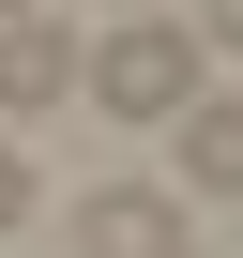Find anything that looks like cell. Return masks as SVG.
<instances>
[{
	"mask_svg": "<svg viewBox=\"0 0 243 258\" xmlns=\"http://www.w3.org/2000/svg\"><path fill=\"white\" fill-rule=\"evenodd\" d=\"M76 91V31H31V16H0V121H31Z\"/></svg>",
	"mask_w": 243,
	"mask_h": 258,
	"instance_id": "cell-3",
	"label": "cell"
},
{
	"mask_svg": "<svg viewBox=\"0 0 243 258\" xmlns=\"http://www.w3.org/2000/svg\"><path fill=\"white\" fill-rule=\"evenodd\" d=\"M198 46H228V61H243V0H198Z\"/></svg>",
	"mask_w": 243,
	"mask_h": 258,
	"instance_id": "cell-6",
	"label": "cell"
},
{
	"mask_svg": "<svg viewBox=\"0 0 243 258\" xmlns=\"http://www.w3.org/2000/svg\"><path fill=\"white\" fill-rule=\"evenodd\" d=\"M183 182H198V198H243V106H228V91L183 106Z\"/></svg>",
	"mask_w": 243,
	"mask_h": 258,
	"instance_id": "cell-4",
	"label": "cell"
},
{
	"mask_svg": "<svg viewBox=\"0 0 243 258\" xmlns=\"http://www.w3.org/2000/svg\"><path fill=\"white\" fill-rule=\"evenodd\" d=\"M0 16H31V0H0Z\"/></svg>",
	"mask_w": 243,
	"mask_h": 258,
	"instance_id": "cell-7",
	"label": "cell"
},
{
	"mask_svg": "<svg viewBox=\"0 0 243 258\" xmlns=\"http://www.w3.org/2000/svg\"><path fill=\"white\" fill-rule=\"evenodd\" d=\"M76 76H91L106 121H183V106H198V31H183V16H122V31H91Z\"/></svg>",
	"mask_w": 243,
	"mask_h": 258,
	"instance_id": "cell-1",
	"label": "cell"
},
{
	"mask_svg": "<svg viewBox=\"0 0 243 258\" xmlns=\"http://www.w3.org/2000/svg\"><path fill=\"white\" fill-rule=\"evenodd\" d=\"M76 258H198V228L167 182H106V198H76Z\"/></svg>",
	"mask_w": 243,
	"mask_h": 258,
	"instance_id": "cell-2",
	"label": "cell"
},
{
	"mask_svg": "<svg viewBox=\"0 0 243 258\" xmlns=\"http://www.w3.org/2000/svg\"><path fill=\"white\" fill-rule=\"evenodd\" d=\"M0 228H31V152L0 137Z\"/></svg>",
	"mask_w": 243,
	"mask_h": 258,
	"instance_id": "cell-5",
	"label": "cell"
}]
</instances>
